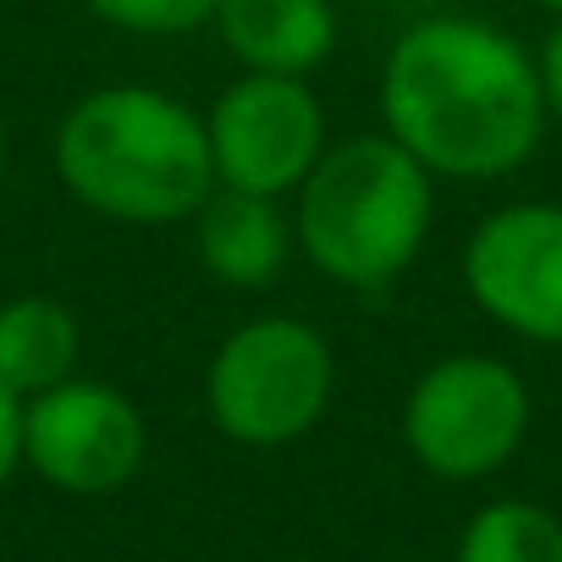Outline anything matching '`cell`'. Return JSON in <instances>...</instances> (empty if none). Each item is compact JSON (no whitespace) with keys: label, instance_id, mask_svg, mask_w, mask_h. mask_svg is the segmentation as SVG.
<instances>
[{"label":"cell","instance_id":"52a82bcc","mask_svg":"<svg viewBox=\"0 0 562 562\" xmlns=\"http://www.w3.org/2000/svg\"><path fill=\"white\" fill-rule=\"evenodd\" d=\"M215 188L293 199L331 144V116L310 78L237 72L204 105Z\"/></svg>","mask_w":562,"mask_h":562},{"label":"cell","instance_id":"ba28073f","mask_svg":"<svg viewBox=\"0 0 562 562\" xmlns=\"http://www.w3.org/2000/svg\"><path fill=\"white\" fill-rule=\"evenodd\" d=\"M149 463L144 408L100 375H72L23 403V469L61 496H116Z\"/></svg>","mask_w":562,"mask_h":562},{"label":"cell","instance_id":"8992f818","mask_svg":"<svg viewBox=\"0 0 562 562\" xmlns=\"http://www.w3.org/2000/svg\"><path fill=\"white\" fill-rule=\"evenodd\" d=\"M458 281L513 342L562 348V199H507L485 210L458 248Z\"/></svg>","mask_w":562,"mask_h":562},{"label":"cell","instance_id":"30bf717a","mask_svg":"<svg viewBox=\"0 0 562 562\" xmlns=\"http://www.w3.org/2000/svg\"><path fill=\"white\" fill-rule=\"evenodd\" d=\"M215 40L237 72L315 78L342 40L337 0H221Z\"/></svg>","mask_w":562,"mask_h":562},{"label":"cell","instance_id":"4fadbf2b","mask_svg":"<svg viewBox=\"0 0 562 562\" xmlns=\"http://www.w3.org/2000/svg\"><path fill=\"white\" fill-rule=\"evenodd\" d=\"M78 7L116 29V34H138V40H177V34H199L215 23L221 0H78Z\"/></svg>","mask_w":562,"mask_h":562},{"label":"cell","instance_id":"5bb4252c","mask_svg":"<svg viewBox=\"0 0 562 562\" xmlns=\"http://www.w3.org/2000/svg\"><path fill=\"white\" fill-rule=\"evenodd\" d=\"M535 67H540V94H546V116L562 133V18L540 34L535 45Z\"/></svg>","mask_w":562,"mask_h":562},{"label":"cell","instance_id":"7c38bea8","mask_svg":"<svg viewBox=\"0 0 562 562\" xmlns=\"http://www.w3.org/2000/svg\"><path fill=\"white\" fill-rule=\"evenodd\" d=\"M452 562H562V518L529 496H491L463 518Z\"/></svg>","mask_w":562,"mask_h":562},{"label":"cell","instance_id":"8fae6325","mask_svg":"<svg viewBox=\"0 0 562 562\" xmlns=\"http://www.w3.org/2000/svg\"><path fill=\"white\" fill-rule=\"evenodd\" d=\"M83 353V326L72 304L56 293H12L0 299V386H12L23 403L72 381Z\"/></svg>","mask_w":562,"mask_h":562},{"label":"cell","instance_id":"e0dca14e","mask_svg":"<svg viewBox=\"0 0 562 562\" xmlns=\"http://www.w3.org/2000/svg\"><path fill=\"white\" fill-rule=\"evenodd\" d=\"M535 7H540V12H546V18H551V23H557V18H562V0H535Z\"/></svg>","mask_w":562,"mask_h":562},{"label":"cell","instance_id":"5b68a950","mask_svg":"<svg viewBox=\"0 0 562 562\" xmlns=\"http://www.w3.org/2000/svg\"><path fill=\"white\" fill-rule=\"evenodd\" d=\"M535 425V392L518 364L496 353H441L430 359L397 408L403 452L441 485H480L502 474Z\"/></svg>","mask_w":562,"mask_h":562},{"label":"cell","instance_id":"7a4b0ae2","mask_svg":"<svg viewBox=\"0 0 562 562\" xmlns=\"http://www.w3.org/2000/svg\"><path fill=\"white\" fill-rule=\"evenodd\" d=\"M56 182L72 204L116 226H177L215 188L204 111L155 83H100L78 94L50 138Z\"/></svg>","mask_w":562,"mask_h":562},{"label":"cell","instance_id":"2e32d148","mask_svg":"<svg viewBox=\"0 0 562 562\" xmlns=\"http://www.w3.org/2000/svg\"><path fill=\"white\" fill-rule=\"evenodd\" d=\"M7 160H12V144H7V122H0V182H7Z\"/></svg>","mask_w":562,"mask_h":562},{"label":"cell","instance_id":"9a60e30c","mask_svg":"<svg viewBox=\"0 0 562 562\" xmlns=\"http://www.w3.org/2000/svg\"><path fill=\"white\" fill-rule=\"evenodd\" d=\"M23 469V397L0 386V491H7Z\"/></svg>","mask_w":562,"mask_h":562},{"label":"cell","instance_id":"9c48e42d","mask_svg":"<svg viewBox=\"0 0 562 562\" xmlns=\"http://www.w3.org/2000/svg\"><path fill=\"white\" fill-rule=\"evenodd\" d=\"M193 259L215 288L232 293H265L276 288L288 265L299 259L293 210L288 199H265L243 188H210V199L193 210Z\"/></svg>","mask_w":562,"mask_h":562},{"label":"cell","instance_id":"3957f363","mask_svg":"<svg viewBox=\"0 0 562 562\" xmlns=\"http://www.w3.org/2000/svg\"><path fill=\"white\" fill-rule=\"evenodd\" d=\"M436 177L381 127L331 138L288 199L299 259L342 293H386L436 232Z\"/></svg>","mask_w":562,"mask_h":562},{"label":"cell","instance_id":"277c9868","mask_svg":"<svg viewBox=\"0 0 562 562\" xmlns=\"http://www.w3.org/2000/svg\"><path fill=\"white\" fill-rule=\"evenodd\" d=\"M199 403L210 430L232 447H299L337 403V348L315 321L254 315L232 326L204 359Z\"/></svg>","mask_w":562,"mask_h":562},{"label":"cell","instance_id":"6da1fadb","mask_svg":"<svg viewBox=\"0 0 562 562\" xmlns=\"http://www.w3.org/2000/svg\"><path fill=\"white\" fill-rule=\"evenodd\" d=\"M375 105L436 182H502L551 133L535 45L474 12L414 18L381 56Z\"/></svg>","mask_w":562,"mask_h":562}]
</instances>
